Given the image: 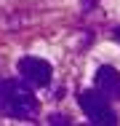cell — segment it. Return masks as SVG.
<instances>
[{
	"label": "cell",
	"mask_w": 120,
	"mask_h": 126,
	"mask_svg": "<svg viewBox=\"0 0 120 126\" xmlns=\"http://www.w3.org/2000/svg\"><path fill=\"white\" fill-rule=\"evenodd\" d=\"M115 38H118V40H120V27H118V30H115Z\"/></svg>",
	"instance_id": "5"
},
{
	"label": "cell",
	"mask_w": 120,
	"mask_h": 126,
	"mask_svg": "<svg viewBox=\"0 0 120 126\" xmlns=\"http://www.w3.org/2000/svg\"><path fill=\"white\" fill-rule=\"evenodd\" d=\"M16 70H19L22 80H27L35 89L48 86L51 83V75H53V67L48 64L46 59H40V56H22L19 64H16Z\"/></svg>",
	"instance_id": "3"
},
{
	"label": "cell",
	"mask_w": 120,
	"mask_h": 126,
	"mask_svg": "<svg viewBox=\"0 0 120 126\" xmlns=\"http://www.w3.org/2000/svg\"><path fill=\"white\" fill-rule=\"evenodd\" d=\"M77 102H80V107H83V113L88 115L91 124H118L115 110L109 107V99L101 91H80Z\"/></svg>",
	"instance_id": "2"
},
{
	"label": "cell",
	"mask_w": 120,
	"mask_h": 126,
	"mask_svg": "<svg viewBox=\"0 0 120 126\" xmlns=\"http://www.w3.org/2000/svg\"><path fill=\"white\" fill-rule=\"evenodd\" d=\"M0 113L13 121H35L37 118L40 105L27 80H19V78L0 80Z\"/></svg>",
	"instance_id": "1"
},
{
	"label": "cell",
	"mask_w": 120,
	"mask_h": 126,
	"mask_svg": "<svg viewBox=\"0 0 120 126\" xmlns=\"http://www.w3.org/2000/svg\"><path fill=\"white\" fill-rule=\"evenodd\" d=\"M96 91H101L109 99H120V73L115 67H99L96 70Z\"/></svg>",
	"instance_id": "4"
}]
</instances>
